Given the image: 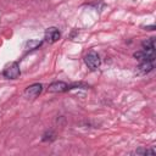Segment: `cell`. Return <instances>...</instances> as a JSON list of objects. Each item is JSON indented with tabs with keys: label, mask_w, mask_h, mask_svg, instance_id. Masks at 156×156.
Here are the masks:
<instances>
[{
	"label": "cell",
	"mask_w": 156,
	"mask_h": 156,
	"mask_svg": "<svg viewBox=\"0 0 156 156\" xmlns=\"http://www.w3.org/2000/svg\"><path fill=\"white\" fill-rule=\"evenodd\" d=\"M84 61H85V65L88 66V68H90L91 71H95L100 67L101 65V60L99 57V55L95 52V51H90L85 55L84 57Z\"/></svg>",
	"instance_id": "cell-1"
},
{
	"label": "cell",
	"mask_w": 156,
	"mask_h": 156,
	"mask_svg": "<svg viewBox=\"0 0 156 156\" xmlns=\"http://www.w3.org/2000/svg\"><path fill=\"white\" fill-rule=\"evenodd\" d=\"M2 74H4V77L7 78V79H16V78H18V76L21 74L20 65H18L17 62H11L10 65H7V66L4 68Z\"/></svg>",
	"instance_id": "cell-2"
},
{
	"label": "cell",
	"mask_w": 156,
	"mask_h": 156,
	"mask_svg": "<svg viewBox=\"0 0 156 156\" xmlns=\"http://www.w3.org/2000/svg\"><path fill=\"white\" fill-rule=\"evenodd\" d=\"M43 90V85L39 83H34L32 85H29L28 88H26L24 90V96L28 99H35Z\"/></svg>",
	"instance_id": "cell-3"
},
{
	"label": "cell",
	"mask_w": 156,
	"mask_h": 156,
	"mask_svg": "<svg viewBox=\"0 0 156 156\" xmlns=\"http://www.w3.org/2000/svg\"><path fill=\"white\" fill-rule=\"evenodd\" d=\"M44 37H45V40H46L48 43L52 44V43H55V41H57V40L60 39L61 34H60V30H58L56 27H50V28H48V29L45 30Z\"/></svg>",
	"instance_id": "cell-4"
},
{
	"label": "cell",
	"mask_w": 156,
	"mask_h": 156,
	"mask_svg": "<svg viewBox=\"0 0 156 156\" xmlns=\"http://www.w3.org/2000/svg\"><path fill=\"white\" fill-rule=\"evenodd\" d=\"M136 60L141 61V62H145V61H154L155 60V54L152 51H145V50H141V51H136L134 52L133 55Z\"/></svg>",
	"instance_id": "cell-5"
},
{
	"label": "cell",
	"mask_w": 156,
	"mask_h": 156,
	"mask_svg": "<svg viewBox=\"0 0 156 156\" xmlns=\"http://www.w3.org/2000/svg\"><path fill=\"white\" fill-rule=\"evenodd\" d=\"M48 90L50 93H62V91L68 90V85L65 82H54L49 85Z\"/></svg>",
	"instance_id": "cell-6"
},
{
	"label": "cell",
	"mask_w": 156,
	"mask_h": 156,
	"mask_svg": "<svg viewBox=\"0 0 156 156\" xmlns=\"http://www.w3.org/2000/svg\"><path fill=\"white\" fill-rule=\"evenodd\" d=\"M152 68H154V63H152V61H145V62H141V63L136 67L135 72H136L138 74H146V73L151 72Z\"/></svg>",
	"instance_id": "cell-7"
},
{
	"label": "cell",
	"mask_w": 156,
	"mask_h": 156,
	"mask_svg": "<svg viewBox=\"0 0 156 156\" xmlns=\"http://www.w3.org/2000/svg\"><path fill=\"white\" fill-rule=\"evenodd\" d=\"M43 41L41 40H38V39H29L24 43V49L26 50H34V49H38L39 46H41Z\"/></svg>",
	"instance_id": "cell-8"
},
{
	"label": "cell",
	"mask_w": 156,
	"mask_h": 156,
	"mask_svg": "<svg viewBox=\"0 0 156 156\" xmlns=\"http://www.w3.org/2000/svg\"><path fill=\"white\" fill-rule=\"evenodd\" d=\"M141 46L145 51H155V39L154 38H150V39H146L141 43Z\"/></svg>",
	"instance_id": "cell-9"
},
{
	"label": "cell",
	"mask_w": 156,
	"mask_h": 156,
	"mask_svg": "<svg viewBox=\"0 0 156 156\" xmlns=\"http://www.w3.org/2000/svg\"><path fill=\"white\" fill-rule=\"evenodd\" d=\"M55 139V134L52 132H46L43 136V140L44 141H48V140H54Z\"/></svg>",
	"instance_id": "cell-10"
},
{
	"label": "cell",
	"mask_w": 156,
	"mask_h": 156,
	"mask_svg": "<svg viewBox=\"0 0 156 156\" xmlns=\"http://www.w3.org/2000/svg\"><path fill=\"white\" fill-rule=\"evenodd\" d=\"M144 28H145L146 30H154V29H155V26H154V24H151V26H145Z\"/></svg>",
	"instance_id": "cell-11"
}]
</instances>
